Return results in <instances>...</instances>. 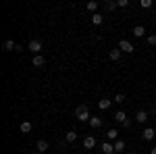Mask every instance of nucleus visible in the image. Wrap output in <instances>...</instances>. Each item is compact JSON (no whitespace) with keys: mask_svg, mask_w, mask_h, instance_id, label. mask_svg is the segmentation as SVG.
Here are the masks:
<instances>
[{"mask_svg":"<svg viewBox=\"0 0 156 154\" xmlns=\"http://www.w3.org/2000/svg\"><path fill=\"white\" fill-rule=\"evenodd\" d=\"M75 117L79 119V121H87V123H90V110H87V106H85V104H79V106L75 108Z\"/></svg>","mask_w":156,"mask_h":154,"instance_id":"obj_1","label":"nucleus"},{"mask_svg":"<svg viewBox=\"0 0 156 154\" xmlns=\"http://www.w3.org/2000/svg\"><path fill=\"white\" fill-rule=\"evenodd\" d=\"M119 50H121V52H129V54H131L133 50H135V46H133L129 40H121V42H119Z\"/></svg>","mask_w":156,"mask_h":154,"instance_id":"obj_2","label":"nucleus"},{"mask_svg":"<svg viewBox=\"0 0 156 154\" xmlns=\"http://www.w3.org/2000/svg\"><path fill=\"white\" fill-rule=\"evenodd\" d=\"M27 48H29V52H34V54L37 56V54L42 52V48H44V46H42V42H40V40H31Z\"/></svg>","mask_w":156,"mask_h":154,"instance_id":"obj_3","label":"nucleus"},{"mask_svg":"<svg viewBox=\"0 0 156 154\" xmlns=\"http://www.w3.org/2000/svg\"><path fill=\"white\" fill-rule=\"evenodd\" d=\"M156 131L152 129V127H146L144 131H142V140H146V142H150V140H154Z\"/></svg>","mask_w":156,"mask_h":154,"instance_id":"obj_4","label":"nucleus"},{"mask_svg":"<svg viewBox=\"0 0 156 154\" xmlns=\"http://www.w3.org/2000/svg\"><path fill=\"white\" fill-rule=\"evenodd\" d=\"M148 119H150V115H148L146 110H137V113H135V121H137V123H148Z\"/></svg>","mask_w":156,"mask_h":154,"instance_id":"obj_5","label":"nucleus"},{"mask_svg":"<svg viewBox=\"0 0 156 154\" xmlns=\"http://www.w3.org/2000/svg\"><path fill=\"white\" fill-rule=\"evenodd\" d=\"M100 150H102L104 154H117L115 152V144H110V142H104L102 146H100Z\"/></svg>","mask_w":156,"mask_h":154,"instance_id":"obj_6","label":"nucleus"},{"mask_svg":"<svg viewBox=\"0 0 156 154\" xmlns=\"http://www.w3.org/2000/svg\"><path fill=\"white\" fill-rule=\"evenodd\" d=\"M83 148H87V150L96 148V138H94V135H87V138L83 140Z\"/></svg>","mask_w":156,"mask_h":154,"instance_id":"obj_7","label":"nucleus"},{"mask_svg":"<svg viewBox=\"0 0 156 154\" xmlns=\"http://www.w3.org/2000/svg\"><path fill=\"white\" fill-rule=\"evenodd\" d=\"M110 104H112V100H110V98H100V100H98V108H100V110L110 108Z\"/></svg>","mask_w":156,"mask_h":154,"instance_id":"obj_8","label":"nucleus"},{"mask_svg":"<svg viewBox=\"0 0 156 154\" xmlns=\"http://www.w3.org/2000/svg\"><path fill=\"white\" fill-rule=\"evenodd\" d=\"M112 119H115L117 123H121V125H123V123L127 121V115H125V110H117V113L112 115Z\"/></svg>","mask_w":156,"mask_h":154,"instance_id":"obj_9","label":"nucleus"},{"mask_svg":"<svg viewBox=\"0 0 156 154\" xmlns=\"http://www.w3.org/2000/svg\"><path fill=\"white\" fill-rule=\"evenodd\" d=\"M133 36L135 38H144L146 36V27L144 25H135V27H133Z\"/></svg>","mask_w":156,"mask_h":154,"instance_id":"obj_10","label":"nucleus"},{"mask_svg":"<svg viewBox=\"0 0 156 154\" xmlns=\"http://www.w3.org/2000/svg\"><path fill=\"white\" fill-rule=\"evenodd\" d=\"M106 140L108 142H117V140H119V131L117 129H108L106 131Z\"/></svg>","mask_w":156,"mask_h":154,"instance_id":"obj_11","label":"nucleus"},{"mask_svg":"<svg viewBox=\"0 0 156 154\" xmlns=\"http://www.w3.org/2000/svg\"><path fill=\"white\" fill-rule=\"evenodd\" d=\"M90 127H92V129H100V127H102V119L100 117H92L90 119Z\"/></svg>","mask_w":156,"mask_h":154,"instance_id":"obj_12","label":"nucleus"},{"mask_svg":"<svg viewBox=\"0 0 156 154\" xmlns=\"http://www.w3.org/2000/svg\"><path fill=\"white\" fill-rule=\"evenodd\" d=\"M36 150L37 152H46V150H48V142H46V140H37Z\"/></svg>","mask_w":156,"mask_h":154,"instance_id":"obj_13","label":"nucleus"},{"mask_svg":"<svg viewBox=\"0 0 156 154\" xmlns=\"http://www.w3.org/2000/svg\"><path fill=\"white\" fill-rule=\"evenodd\" d=\"M125 148H127V144L123 142V140H117V142H115V152H117V154L125 152Z\"/></svg>","mask_w":156,"mask_h":154,"instance_id":"obj_14","label":"nucleus"},{"mask_svg":"<svg viewBox=\"0 0 156 154\" xmlns=\"http://www.w3.org/2000/svg\"><path fill=\"white\" fill-rule=\"evenodd\" d=\"M65 140H67L69 144H73L75 140H77V131H67V133H65Z\"/></svg>","mask_w":156,"mask_h":154,"instance_id":"obj_15","label":"nucleus"},{"mask_svg":"<svg viewBox=\"0 0 156 154\" xmlns=\"http://www.w3.org/2000/svg\"><path fill=\"white\" fill-rule=\"evenodd\" d=\"M2 46H4V50H17L19 44H15L12 40H4V44H2Z\"/></svg>","mask_w":156,"mask_h":154,"instance_id":"obj_16","label":"nucleus"},{"mask_svg":"<svg viewBox=\"0 0 156 154\" xmlns=\"http://www.w3.org/2000/svg\"><path fill=\"white\" fill-rule=\"evenodd\" d=\"M44 63H46V59H44L42 54H37V56H34V63H31V65H34V67H42Z\"/></svg>","mask_w":156,"mask_h":154,"instance_id":"obj_17","label":"nucleus"},{"mask_svg":"<svg viewBox=\"0 0 156 154\" xmlns=\"http://www.w3.org/2000/svg\"><path fill=\"white\" fill-rule=\"evenodd\" d=\"M31 129H34V125H31L29 121H23V123H21V133H29Z\"/></svg>","mask_w":156,"mask_h":154,"instance_id":"obj_18","label":"nucleus"},{"mask_svg":"<svg viewBox=\"0 0 156 154\" xmlns=\"http://www.w3.org/2000/svg\"><path fill=\"white\" fill-rule=\"evenodd\" d=\"M85 6H87V11H92L94 15H96V11H98V0H90Z\"/></svg>","mask_w":156,"mask_h":154,"instance_id":"obj_19","label":"nucleus"},{"mask_svg":"<svg viewBox=\"0 0 156 154\" xmlns=\"http://www.w3.org/2000/svg\"><path fill=\"white\" fill-rule=\"evenodd\" d=\"M108 56H110V60H115V63H117V60L121 59V50H110V54H108Z\"/></svg>","mask_w":156,"mask_h":154,"instance_id":"obj_20","label":"nucleus"},{"mask_svg":"<svg viewBox=\"0 0 156 154\" xmlns=\"http://www.w3.org/2000/svg\"><path fill=\"white\" fill-rule=\"evenodd\" d=\"M102 21H104L102 15H98V13H96V15H92V23H94V25H102Z\"/></svg>","mask_w":156,"mask_h":154,"instance_id":"obj_21","label":"nucleus"},{"mask_svg":"<svg viewBox=\"0 0 156 154\" xmlns=\"http://www.w3.org/2000/svg\"><path fill=\"white\" fill-rule=\"evenodd\" d=\"M125 100H127V98H125V94H117L115 98H112V102H117V104H123Z\"/></svg>","mask_w":156,"mask_h":154,"instance_id":"obj_22","label":"nucleus"},{"mask_svg":"<svg viewBox=\"0 0 156 154\" xmlns=\"http://www.w3.org/2000/svg\"><path fill=\"white\" fill-rule=\"evenodd\" d=\"M152 4H154L152 0H140V6L142 9H152Z\"/></svg>","mask_w":156,"mask_h":154,"instance_id":"obj_23","label":"nucleus"},{"mask_svg":"<svg viewBox=\"0 0 156 154\" xmlns=\"http://www.w3.org/2000/svg\"><path fill=\"white\" fill-rule=\"evenodd\" d=\"M104 6H106V11H115V9H117L119 4H117V2H112V0H108V2L104 4Z\"/></svg>","mask_w":156,"mask_h":154,"instance_id":"obj_24","label":"nucleus"},{"mask_svg":"<svg viewBox=\"0 0 156 154\" xmlns=\"http://www.w3.org/2000/svg\"><path fill=\"white\" fill-rule=\"evenodd\" d=\"M117 4H119L121 9H127V6H129V0H119Z\"/></svg>","mask_w":156,"mask_h":154,"instance_id":"obj_25","label":"nucleus"},{"mask_svg":"<svg viewBox=\"0 0 156 154\" xmlns=\"http://www.w3.org/2000/svg\"><path fill=\"white\" fill-rule=\"evenodd\" d=\"M148 44L150 46H156V36H148Z\"/></svg>","mask_w":156,"mask_h":154,"instance_id":"obj_26","label":"nucleus"},{"mask_svg":"<svg viewBox=\"0 0 156 154\" xmlns=\"http://www.w3.org/2000/svg\"><path fill=\"white\" fill-rule=\"evenodd\" d=\"M150 154H156V148H152V150H150Z\"/></svg>","mask_w":156,"mask_h":154,"instance_id":"obj_27","label":"nucleus"},{"mask_svg":"<svg viewBox=\"0 0 156 154\" xmlns=\"http://www.w3.org/2000/svg\"><path fill=\"white\" fill-rule=\"evenodd\" d=\"M34 154H37V152H34Z\"/></svg>","mask_w":156,"mask_h":154,"instance_id":"obj_28","label":"nucleus"}]
</instances>
